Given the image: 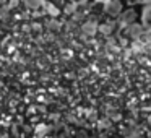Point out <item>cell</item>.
Returning <instances> with one entry per match:
<instances>
[{"label":"cell","instance_id":"cell-1","mask_svg":"<svg viewBox=\"0 0 151 138\" xmlns=\"http://www.w3.org/2000/svg\"><path fill=\"white\" fill-rule=\"evenodd\" d=\"M141 18H143V5H132L124 10V13L119 17V21L122 26L127 28L130 24L141 23Z\"/></svg>","mask_w":151,"mask_h":138},{"label":"cell","instance_id":"cell-2","mask_svg":"<svg viewBox=\"0 0 151 138\" xmlns=\"http://www.w3.org/2000/svg\"><path fill=\"white\" fill-rule=\"evenodd\" d=\"M127 8V4H125V0H106L104 4V13L107 15L109 18L115 20L124 13V10Z\"/></svg>","mask_w":151,"mask_h":138},{"label":"cell","instance_id":"cell-3","mask_svg":"<svg viewBox=\"0 0 151 138\" xmlns=\"http://www.w3.org/2000/svg\"><path fill=\"white\" fill-rule=\"evenodd\" d=\"M46 2L52 4L54 7H57V8H63V7H65V5L70 2V0H46Z\"/></svg>","mask_w":151,"mask_h":138},{"label":"cell","instance_id":"cell-4","mask_svg":"<svg viewBox=\"0 0 151 138\" xmlns=\"http://www.w3.org/2000/svg\"><path fill=\"white\" fill-rule=\"evenodd\" d=\"M143 21H145V26L146 28H151V8L146 10V13L143 15Z\"/></svg>","mask_w":151,"mask_h":138},{"label":"cell","instance_id":"cell-5","mask_svg":"<svg viewBox=\"0 0 151 138\" xmlns=\"http://www.w3.org/2000/svg\"><path fill=\"white\" fill-rule=\"evenodd\" d=\"M143 2H145V0H125L127 7H128V5H130V7H132V5H141Z\"/></svg>","mask_w":151,"mask_h":138},{"label":"cell","instance_id":"cell-6","mask_svg":"<svg viewBox=\"0 0 151 138\" xmlns=\"http://www.w3.org/2000/svg\"><path fill=\"white\" fill-rule=\"evenodd\" d=\"M70 2H75V4H80V2H85V0H70Z\"/></svg>","mask_w":151,"mask_h":138}]
</instances>
